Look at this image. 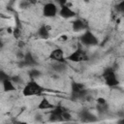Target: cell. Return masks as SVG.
<instances>
[{
    "label": "cell",
    "mask_w": 124,
    "mask_h": 124,
    "mask_svg": "<svg viewBox=\"0 0 124 124\" xmlns=\"http://www.w3.org/2000/svg\"><path fill=\"white\" fill-rule=\"evenodd\" d=\"M71 90H72V94L74 96H76L77 98L81 97L84 94V85L82 83H79L77 81H72Z\"/></svg>",
    "instance_id": "obj_9"
},
{
    "label": "cell",
    "mask_w": 124,
    "mask_h": 124,
    "mask_svg": "<svg viewBox=\"0 0 124 124\" xmlns=\"http://www.w3.org/2000/svg\"><path fill=\"white\" fill-rule=\"evenodd\" d=\"M41 75V73L39 72V71H37V70H31V72L29 73V76H30V78H38L39 76Z\"/></svg>",
    "instance_id": "obj_18"
},
{
    "label": "cell",
    "mask_w": 124,
    "mask_h": 124,
    "mask_svg": "<svg viewBox=\"0 0 124 124\" xmlns=\"http://www.w3.org/2000/svg\"><path fill=\"white\" fill-rule=\"evenodd\" d=\"M12 78V80L16 83V85H18V84H22V83H23L22 78H19L18 76H15V77H13V78Z\"/></svg>",
    "instance_id": "obj_17"
},
{
    "label": "cell",
    "mask_w": 124,
    "mask_h": 124,
    "mask_svg": "<svg viewBox=\"0 0 124 124\" xmlns=\"http://www.w3.org/2000/svg\"><path fill=\"white\" fill-rule=\"evenodd\" d=\"M96 103H97V105H106L107 104V101H106L105 98L99 97V98L96 99Z\"/></svg>",
    "instance_id": "obj_20"
},
{
    "label": "cell",
    "mask_w": 124,
    "mask_h": 124,
    "mask_svg": "<svg viewBox=\"0 0 124 124\" xmlns=\"http://www.w3.org/2000/svg\"><path fill=\"white\" fill-rule=\"evenodd\" d=\"M66 59H67V61L74 62V63L84 62V61L88 60V54L82 46H79V47L76 48L73 52H71L68 56H66Z\"/></svg>",
    "instance_id": "obj_3"
},
{
    "label": "cell",
    "mask_w": 124,
    "mask_h": 124,
    "mask_svg": "<svg viewBox=\"0 0 124 124\" xmlns=\"http://www.w3.org/2000/svg\"><path fill=\"white\" fill-rule=\"evenodd\" d=\"M72 29L76 32H80V31H85L86 30V24L83 20L77 18L74 21H72Z\"/></svg>",
    "instance_id": "obj_13"
},
{
    "label": "cell",
    "mask_w": 124,
    "mask_h": 124,
    "mask_svg": "<svg viewBox=\"0 0 124 124\" xmlns=\"http://www.w3.org/2000/svg\"><path fill=\"white\" fill-rule=\"evenodd\" d=\"M66 109L62 106H55L52 109H50L49 115L51 121H63L62 114Z\"/></svg>",
    "instance_id": "obj_8"
},
{
    "label": "cell",
    "mask_w": 124,
    "mask_h": 124,
    "mask_svg": "<svg viewBox=\"0 0 124 124\" xmlns=\"http://www.w3.org/2000/svg\"><path fill=\"white\" fill-rule=\"evenodd\" d=\"M13 35H14V37L16 38V39H18L19 37H20V35H21V31H20V28L19 27H15L14 29H13Z\"/></svg>",
    "instance_id": "obj_16"
},
{
    "label": "cell",
    "mask_w": 124,
    "mask_h": 124,
    "mask_svg": "<svg viewBox=\"0 0 124 124\" xmlns=\"http://www.w3.org/2000/svg\"><path fill=\"white\" fill-rule=\"evenodd\" d=\"M102 78L104 79L105 84L108 85V87H116L120 83L119 78H118L115 71L111 68L106 69L102 74Z\"/></svg>",
    "instance_id": "obj_2"
},
{
    "label": "cell",
    "mask_w": 124,
    "mask_h": 124,
    "mask_svg": "<svg viewBox=\"0 0 124 124\" xmlns=\"http://www.w3.org/2000/svg\"><path fill=\"white\" fill-rule=\"evenodd\" d=\"M80 43L85 46H95L99 44V40L92 31L86 29L80 36Z\"/></svg>",
    "instance_id": "obj_4"
},
{
    "label": "cell",
    "mask_w": 124,
    "mask_h": 124,
    "mask_svg": "<svg viewBox=\"0 0 124 124\" xmlns=\"http://www.w3.org/2000/svg\"><path fill=\"white\" fill-rule=\"evenodd\" d=\"M115 9L118 13H121V14H124V0H121L120 2H118L115 6Z\"/></svg>",
    "instance_id": "obj_15"
},
{
    "label": "cell",
    "mask_w": 124,
    "mask_h": 124,
    "mask_svg": "<svg viewBox=\"0 0 124 124\" xmlns=\"http://www.w3.org/2000/svg\"><path fill=\"white\" fill-rule=\"evenodd\" d=\"M49 59L53 62H63L66 63L67 59L65 56V52L61 47H55L53 48L49 53Z\"/></svg>",
    "instance_id": "obj_6"
},
{
    "label": "cell",
    "mask_w": 124,
    "mask_h": 124,
    "mask_svg": "<svg viewBox=\"0 0 124 124\" xmlns=\"http://www.w3.org/2000/svg\"><path fill=\"white\" fill-rule=\"evenodd\" d=\"M22 62H23V65H25V66H34L37 64L35 58L33 57V55L30 52H27L24 54V56L22 58Z\"/></svg>",
    "instance_id": "obj_14"
},
{
    "label": "cell",
    "mask_w": 124,
    "mask_h": 124,
    "mask_svg": "<svg viewBox=\"0 0 124 124\" xmlns=\"http://www.w3.org/2000/svg\"><path fill=\"white\" fill-rule=\"evenodd\" d=\"M50 26L49 25H47V24H42L40 27H39V29H38V31H37V34H38V36L41 38V39H43V40H47L49 37H50Z\"/></svg>",
    "instance_id": "obj_11"
},
{
    "label": "cell",
    "mask_w": 124,
    "mask_h": 124,
    "mask_svg": "<svg viewBox=\"0 0 124 124\" xmlns=\"http://www.w3.org/2000/svg\"><path fill=\"white\" fill-rule=\"evenodd\" d=\"M67 39H68V37H67L66 35H63V36L60 37V41H63V42H64V41H67Z\"/></svg>",
    "instance_id": "obj_21"
},
{
    "label": "cell",
    "mask_w": 124,
    "mask_h": 124,
    "mask_svg": "<svg viewBox=\"0 0 124 124\" xmlns=\"http://www.w3.org/2000/svg\"><path fill=\"white\" fill-rule=\"evenodd\" d=\"M2 87H3V91L7 93L16 91V85L10 78H7L2 80Z\"/></svg>",
    "instance_id": "obj_12"
},
{
    "label": "cell",
    "mask_w": 124,
    "mask_h": 124,
    "mask_svg": "<svg viewBox=\"0 0 124 124\" xmlns=\"http://www.w3.org/2000/svg\"><path fill=\"white\" fill-rule=\"evenodd\" d=\"M54 107H55L54 104H52L46 96H43V97L41 98V101L39 102V104H38V106H37L38 109H40V110H48V109H52Z\"/></svg>",
    "instance_id": "obj_10"
},
{
    "label": "cell",
    "mask_w": 124,
    "mask_h": 124,
    "mask_svg": "<svg viewBox=\"0 0 124 124\" xmlns=\"http://www.w3.org/2000/svg\"><path fill=\"white\" fill-rule=\"evenodd\" d=\"M22 95L24 97H35V96H43L46 92V88L38 83L35 79H31L27 81L22 88Z\"/></svg>",
    "instance_id": "obj_1"
},
{
    "label": "cell",
    "mask_w": 124,
    "mask_h": 124,
    "mask_svg": "<svg viewBox=\"0 0 124 124\" xmlns=\"http://www.w3.org/2000/svg\"><path fill=\"white\" fill-rule=\"evenodd\" d=\"M43 16L46 18H52V17H55L58 13H59V8L58 6L53 3V2H47L44 5L43 7Z\"/></svg>",
    "instance_id": "obj_5"
},
{
    "label": "cell",
    "mask_w": 124,
    "mask_h": 124,
    "mask_svg": "<svg viewBox=\"0 0 124 124\" xmlns=\"http://www.w3.org/2000/svg\"><path fill=\"white\" fill-rule=\"evenodd\" d=\"M58 15L61 17H63V18H72V17H75L77 14H76V12L72 8H70L69 5L64 4V5H61L59 7Z\"/></svg>",
    "instance_id": "obj_7"
},
{
    "label": "cell",
    "mask_w": 124,
    "mask_h": 124,
    "mask_svg": "<svg viewBox=\"0 0 124 124\" xmlns=\"http://www.w3.org/2000/svg\"><path fill=\"white\" fill-rule=\"evenodd\" d=\"M62 118H63V121H69L71 118H72V115L71 113H69L67 110H65L62 114Z\"/></svg>",
    "instance_id": "obj_19"
},
{
    "label": "cell",
    "mask_w": 124,
    "mask_h": 124,
    "mask_svg": "<svg viewBox=\"0 0 124 124\" xmlns=\"http://www.w3.org/2000/svg\"><path fill=\"white\" fill-rule=\"evenodd\" d=\"M117 122L118 123H124V117H121V119H119Z\"/></svg>",
    "instance_id": "obj_23"
},
{
    "label": "cell",
    "mask_w": 124,
    "mask_h": 124,
    "mask_svg": "<svg viewBox=\"0 0 124 124\" xmlns=\"http://www.w3.org/2000/svg\"><path fill=\"white\" fill-rule=\"evenodd\" d=\"M28 2L30 3V5H35L38 2V0H28Z\"/></svg>",
    "instance_id": "obj_22"
}]
</instances>
